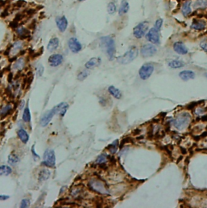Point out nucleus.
I'll list each match as a JSON object with an SVG mask.
<instances>
[{"mask_svg":"<svg viewBox=\"0 0 207 208\" xmlns=\"http://www.w3.org/2000/svg\"><path fill=\"white\" fill-rule=\"evenodd\" d=\"M139 55V49L136 46H132L126 51L123 55L118 57V62L122 65L130 63Z\"/></svg>","mask_w":207,"mask_h":208,"instance_id":"nucleus-3","label":"nucleus"},{"mask_svg":"<svg viewBox=\"0 0 207 208\" xmlns=\"http://www.w3.org/2000/svg\"><path fill=\"white\" fill-rule=\"evenodd\" d=\"M200 47L207 53V39L201 40V43H200Z\"/></svg>","mask_w":207,"mask_h":208,"instance_id":"nucleus-40","label":"nucleus"},{"mask_svg":"<svg viewBox=\"0 0 207 208\" xmlns=\"http://www.w3.org/2000/svg\"><path fill=\"white\" fill-rule=\"evenodd\" d=\"M43 164L49 168H54L56 164L55 152L52 149L45 150L43 155Z\"/></svg>","mask_w":207,"mask_h":208,"instance_id":"nucleus-6","label":"nucleus"},{"mask_svg":"<svg viewBox=\"0 0 207 208\" xmlns=\"http://www.w3.org/2000/svg\"><path fill=\"white\" fill-rule=\"evenodd\" d=\"M63 61H64V57L61 53H53L49 56V59H48L49 66H53V67L60 66L63 62Z\"/></svg>","mask_w":207,"mask_h":208,"instance_id":"nucleus-11","label":"nucleus"},{"mask_svg":"<svg viewBox=\"0 0 207 208\" xmlns=\"http://www.w3.org/2000/svg\"><path fill=\"white\" fill-rule=\"evenodd\" d=\"M101 59L100 57H92L85 63V67L88 70H91V69H94V68L99 66L101 65Z\"/></svg>","mask_w":207,"mask_h":208,"instance_id":"nucleus-17","label":"nucleus"},{"mask_svg":"<svg viewBox=\"0 0 207 208\" xmlns=\"http://www.w3.org/2000/svg\"><path fill=\"white\" fill-rule=\"evenodd\" d=\"M181 13L184 16H188L192 13V7H191L190 1H186L184 2L181 6Z\"/></svg>","mask_w":207,"mask_h":208,"instance_id":"nucleus-21","label":"nucleus"},{"mask_svg":"<svg viewBox=\"0 0 207 208\" xmlns=\"http://www.w3.org/2000/svg\"><path fill=\"white\" fill-rule=\"evenodd\" d=\"M101 43L105 49L109 60H113L116 53V45L114 39L111 36H102L101 38Z\"/></svg>","mask_w":207,"mask_h":208,"instance_id":"nucleus-1","label":"nucleus"},{"mask_svg":"<svg viewBox=\"0 0 207 208\" xmlns=\"http://www.w3.org/2000/svg\"><path fill=\"white\" fill-rule=\"evenodd\" d=\"M195 9H205L207 7V0H196L193 4Z\"/></svg>","mask_w":207,"mask_h":208,"instance_id":"nucleus-31","label":"nucleus"},{"mask_svg":"<svg viewBox=\"0 0 207 208\" xmlns=\"http://www.w3.org/2000/svg\"><path fill=\"white\" fill-rule=\"evenodd\" d=\"M29 206H30V201L29 199H28V198H24V199L22 200L21 202H20V205H19V206L21 208L28 207Z\"/></svg>","mask_w":207,"mask_h":208,"instance_id":"nucleus-38","label":"nucleus"},{"mask_svg":"<svg viewBox=\"0 0 207 208\" xmlns=\"http://www.w3.org/2000/svg\"><path fill=\"white\" fill-rule=\"evenodd\" d=\"M55 114H58V112H57L56 107L54 106L52 109H49V111H47V112H45L42 115V117H41V120H40V125L43 126V127H45L46 125H49V123L51 121V120Z\"/></svg>","mask_w":207,"mask_h":208,"instance_id":"nucleus-9","label":"nucleus"},{"mask_svg":"<svg viewBox=\"0 0 207 208\" xmlns=\"http://www.w3.org/2000/svg\"><path fill=\"white\" fill-rule=\"evenodd\" d=\"M146 38L152 44H159L160 41L159 31L153 27L148 30L147 32L146 33Z\"/></svg>","mask_w":207,"mask_h":208,"instance_id":"nucleus-10","label":"nucleus"},{"mask_svg":"<svg viewBox=\"0 0 207 208\" xmlns=\"http://www.w3.org/2000/svg\"><path fill=\"white\" fill-rule=\"evenodd\" d=\"M108 91H109V94H110L113 97L115 98V99L119 100V99L122 98V91H120L118 88L114 87V86H109V88H108Z\"/></svg>","mask_w":207,"mask_h":208,"instance_id":"nucleus-23","label":"nucleus"},{"mask_svg":"<svg viewBox=\"0 0 207 208\" xmlns=\"http://www.w3.org/2000/svg\"><path fill=\"white\" fill-rule=\"evenodd\" d=\"M55 23L57 25V28H58L61 32H64L68 27V20L66 19L65 15H60L56 17Z\"/></svg>","mask_w":207,"mask_h":208,"instance_id":"nucleus-13","label":"nucleus"},{"mask_svg":"<svg viewBox=\"0 0 207 208\" xmlns=\"http://www.w3.org/2000/svg\"><path fill=\"white\" fill-rule=\"evenodd\" d=\"M205 28H206V23L204 20H194L191 24V28L197 31H201Z\"/></svg>","mask_w":207,"mask_h":208,"instance_id":"nucleus-20","label":"nucleus"},{"mask_svg":"<svg viewBox=\"0 0 207 208\" xmlns=\"http://www.w3.org/2000/svg\"><path fill=\"white\" fill-rule=\"evenodd\" d=\"M118 11V6L115 2H110L107 6V11L110 15H113L114 13L117 12Z\"/></svg>","mask_w":207,"mask_h":208,"instance_id":"nucleus-32","label":"nucleus"},{"mask_svg":"<svg viewBox=\"0 0 207 208\" xmlns=\"http://www.w3.org/2000/svg\"><path fill=\"white\" fill-rule=\"evenodd\" d=\"M149 30V23L147 21H143L138 23L133 30V34L135 37L138 39L143 38Z\"/></svg>","mask_w":207,"mask_h":208,"instance_id":"nucleus-5","label":"nucleus"},{"mask_svg":"<svg viewBox=\"0 0 207 208\" xmlns=\"http://www.w3.org/2000/svg\"><path fill=\"white\" fill-rule=\"evenodd\" d=\"M31 151H32V155H33L34 159H40V156H39L38 154H37V153L36 152V151H35V144L32 146V148H31Z\"/></svg>","mask_w":207,"mask_h":208,"instance_id":"nucleus-41","label":"nucleus"},{"mask_svg":"<svg viewBox=\"0 0 207 208\" xmlns=\"http://www.w3.org/2000/svg\"><path fill=\"white\" fill-rule=\"evenodd\" d=\"M180 78L184 81H188L195 78V73L192 70H183L179 74Z\"/></svg>","mask_w":207,"mask_h":208,"instance_id":"nucleus-19","label":"nucleus"},{"mask_svg":"<svg viewBox=\"0 0 207 208\" xmlns=\"http://www.w3.org/2000/svg\"><path fill=\"white\" fill-rule=\"evenodd\" d=\"M118 140L114 141L113 143H111V144L109 145V146H108V150H109V151H110L112 154H114V153H116V151H118Z\"/></svg>","mask_w":207,"mask_h":208,"instance_id":"nucleus-34","label":"nucleus"},{"mask_svg":"<svg viewBox=\"0 0 207 208\" xmlns=\"http://www.w3.org/2000/svg\"><path fill=\"white\" fill-rule=\"evenodd\" d=\"M50 175H51V173H50V171L49 169H47V168H43L39 172L38 180L41 181V182H43V181L48 180L49 178Z\"/></svg>","mask_w":207,"mask_h":208,"instance_id":"nucleus-24","label":"nucleus"},{"mask_svg":"<svg viewBox=\"0 0 207 208\" xmlns=\"http://www.w3.org/2000/svg\"><path fill=\"white\" fill-rule=\"evenodd\" d=\"M88 185H89L90 189L96 193H101V194H108L109 193V190L107 189L106 185L104 183V181L100 179L93 178L90 180L88 182Z\"/></svg>","mask_w":207,"mask_h":208,"instance_id":"nucleus-4","label":"nucleus"},{"mask_svg":"<svg viewBox=\"0 0 207 208\" xmlns=\"http://www.w3.org/2000/svg\"><path fill=\"white\" fill-rule=\"evenodd\" d=\"M173 49L176 53L180 55H184L187 54L188 52V48L186 47V45L184 44L181 41H176L173 44Z\"/></svg>","mask_w":207,"mask_h":208,"instance_id":"nucleus-15","label":"nucleus"},{"mask_svg":"<svg viewBox=\"0 0 207 208\" xmlns=\"http://www.w3.org/2000/svg\"><path fill=\"white\" fill-rule=\"evenodd\" d=\"M129 10H130V4L127 2V0H122L120 7L118 8V14L120 15H123L128 12Z\"/></svg>","mask_w":207,"mask_h":208,"instance_id":"nucleus-22","label":"nucleus"},{"mask_svg":"<svg viewBox=\"0 0 207 208\" xmlns=\"http://www.w3.org/2000/svg\"><path fill=\"white\" fill-rule=\"evenodd\" d=\"M184 66V63L180 60H172L168 62V66L172 69H179V68L183 67Z\"/></svg>","mask_w":207,"mask_h":208,"instance_id":"nucleus-27","label":"nucleus"},{"mask_svg":"<svg viewBox=\"0 0 207 208\" xmlns=\"http://www.w3.org/2000/svg\"><path fill=\"white\" fill-rule=\"evenodd\" d=\"M36 71L37 77H41L43 74V73H44V66H43L41 64H39L38 66H36Z\"/></svg>","mask_w":207,"mask_h":208,"instance_id":"nucleus-37","label":"nucleus"},{"mask_svg":"<svg viewBox=\"0 0 207 208\" xmlns=\"http://www.w3.org/2000/svg\"><path fill=\"white\" fill-rule=\"evenodd\" d=\"M22 118H23V121L26 123L30 122L31 121V112H30V109L28 108V105L24 108V112H23V116H22Z\"/></svg>","mask_w":207,"mask_h":208,"instance_id":"nucleus-30","label":"nucleus"},{"mask_svg":"<svg viewBox=\"0 0 207 208\" xmlns=\"http://www.w3.org/2000/svg\"><path fill=\"white\" fill-rule=\"evenodd\" d=\"M78 1H82V0H78Z\"/></svg>","mask_w":207,"mask_h":208,"instance_id":"nucleus-43","label":"nucleus"},{"mask_svg":"<svg viewBox=\"0 0 207 208\" xmlns=\"http://www.w3.org/2000/svg\"><path fill=\"white\" fill-rule=\"evenodd\" d=\"M60 40L58 37H53L49 40L47 45V49L49 52H53L59 47Z\"/></svg>","mask_w":207,"mask_h":208,"instance_id":"nucleus-18","label":"nucleus"},{"mask_svg":"<svg viewBox=\"0 0 207 208\" xmlns=\"http://www.w3.org/2000/svg\"><path fill=\"white\" fill-rule=\"evenodd\" d=\"M191 121V116L188 112H182L176 117L173 121V125L176 129L182 130L188 127Z\"/></svg>","mask_w":207,"mask_h":208,"instance_id":"nucleus-2","label":"nucleus"},{"mask_svg":"<svg viewBox=\"0 0 207 208\" xmlns=\"http://www.w3.org/2000/svg\"><path fill=\"white\" fill-rule=\"evenodd\" d=\"M162 25H163V19H156L155 23L154 28H155L156 29L160 31V29H161V28H162Z\"/></svg>","mask_w":207,"mask_h":208,"instance_id":"nucleus-39","label":"nucleus"},{"mask_svg":"<svg viewBox=\"0 0 207 208\" xmlns=\"http://www.w3.org/2000/svg\"><path fill=\"white\" fill-rule=\"evenodd\" d=\"M155 70L154 65L151 63H145L144 65L141 66L139 69V77L141 78L143 80H147L151 77Z\"/></svg>","mask_w":207,"mask_h":208,"instance_id":"nucleus-7","label":"nucleus"},{"mask_svg":"<svg viewBox=\"0 0 207 208\" xmlns=\"http://www.w3.org/2000/svg\"><path fill=\"white\" fill-rule=\"evenodd\" d=\"M15 32H16V34L19 37H26L29 34L28 30L26 28H24V27H22V26L17 27L16 29H15Z\"/></svg>","mask_w":207,"mask_h":208,"instance_id":"nucleus-28","label":"nucleus"},{"mask_svg":"<svg viewBox=\"0 0 207 208\" xmlns=\"http://www.w3.org/2000/svg\"><path fill=\"white\" fill-rule=\"evenodd\" d=\"M8 195H5V194H0V201H5V200L8 199L9 198Z\"/></svg>","mask_w":207,"mask_h":208,"instance_id":"nucleus-42","label":"nucleus"},{"mask_svg":"<svg viewBox=\"0 0 207 208\" xmlns=\"http://www.w3.org/2000/svg\"><path fill=\"white\" fill-rule=\"evenodd\" d=\"M17 134L19 138L23 143H27L29 140V135H28V132L26 131L24 129H19L17 131Z\"/></svg>","mask_w":207,"mask_h":208,"instance_id":"nucleus-25","label":"nucleus"},{"mask_svg":"<svg viewBox=\"0 0 207 208\" xmlns=\"http://www.w3.org/2000/svg\"><path fill=\"white\" fill-rule=\"evenodd\" d=\"M89 74H90V72L88 70H83V71H81V72L78 74V79L80 81L84 80V79H85L89 75Z\"/></svg>","mask_w":207,"mask_h":208,"instance_id":"nucleus-36","label":"nucleus"},{"mask_svg":"<svg viewBox=\"0 0 207 208\" xmlns=\"http://www.w3.org/2000/svg\"><path fill=\"white\" fill-rule=\"evenodd\" d=\"M68 47L72 53H77L81 51L82 44L76 37H71L68 40Z\"/></svg>","mask_w":207,"mask_h":208,"instance_id":"nucleus-12","label":"nucleus"},{"mask_svg":"<svg viewBox=\"0 0 207 208\" xmlns=\"http://www.w3.org/2000/svg\"><path fill=\"white\" fill-rule=\"evenodd\" d=\"M206 77H207V74H206Z\"/></svg>","mask_w":207,"mask_h":208,"instance_id":"nucleus-44","label":"nucleus"},{"mask_svg":"<svg viewBox=\"0 0 207 208\" xmlns=\"http://www.w3.org/2000/svg\"><path fill=\"white\" fill-rule=\"evenodd\" d=\"M19 162V155L15 153H11L8 155V163L11 166L16 165Z\"/></svg>","mask_w":207,"mask_h":208,"instance_id":"nucleus-26","label":"nucleus"},{"mask_svg":"<svg viewBox=\"0 0 207 208\" xmlns=\"http://www.w3.org/2000/svg\"><path fill=\"white\" fill-rule=\"evenodd\" d=\"M82 1H83V0H82Z\"/></svg>","mask_w":207,"mask_h":208,"instance_id":"nucleus-45","label":"nucleus"},{"mask_svg":"<svg viewBox=\"0 0 207 208\" xmlns=\"http://www.w3.org/2000/svg\"><path fill=\"white\" fill-rule=\"evenodd\" d=\"M26 65V61L24 57H19L17 59L15 60V62L12 64V70H15V71H20L24 68Z\"/></svg>","mask_w":207,"mask_h":208,"instance_id":"nucleus-16","label":"nucleus"},{"mask_svg":"<svg viewBox=\"0 0 207 208\" xmlns=\"http://www.w3.org/2000/svg\"><path fill=\"white\" fill-rule=\"evenodd\" d=\"M157 53V48L152 43L144 44L140 49V53L143 57H149L154 56Z\"/></svg>","mask_w":207,"mask_h":208,"instance_id":"nucleus-8","label":"nucleus"},{"mask_svg":"<svg viewBox=\"0 0 207 208\" xmlns=\"http://www.w3.org/2000/svg\"><path fill=\"white\" fill-rule=\"evenodd\" d=\"M11 111V104H7V105H5V106L2 107L0 110V114L2 115V116H6L9 113V112Z\"/></svg>","mask_w":207,"mask_h":208,"instance_id":"nucleus-35","label":"nucleus"},{"mask_svg":"<svg viewBox=\"0 0 207 208\" xmlns=\"http://www.w3.org/2000/svg\"><path fill=\"white\" fill-rule=\"evenodd\" d=\"M107 162H108V156L105 154H101L100 155H98V157L96 159V163L100 164V165H102Z\"/></svg>","mask_w":207,"mask_h":208,"instance_id":"nucleus-33","label":"nucleus"},{"mask_svg":"<svg viewBox=\"0 0 207 208\" xmlns=\"http://www.w3.org/2000/svg\"><path fill=\"white\" fill-rule=\"evenodd\" d=\"M23 46H24V42L23 40H16L15 42L13 43V45H11L10 51H9V53L11 57H14V56L17 55L18 53L21 51V49H23Z\"/></svg>","mask_w":207,"mask_h":208,"instance_id":"nucleus-14","label":"nucleus"},{"mask_svg":"<svg viewBox=\"0 0 207 208\" xmlns=\"http://www.w3.org/2000/svg\"><path fill=\"white\" fill-rule=\"evenodd\" d=\"M12 172V169L8 165L0 166V176H8Z\"/></svg>","mask_w":207,"mask_h":208,"instance_id":"nucleus-29","label":"nucleus"}]
</instances>
